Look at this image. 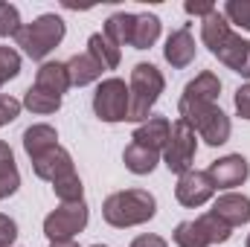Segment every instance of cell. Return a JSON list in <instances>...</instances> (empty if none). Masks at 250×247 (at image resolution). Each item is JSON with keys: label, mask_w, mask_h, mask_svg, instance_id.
I'll return each mask as SVG.
<instances>
[{"label": "cell", "mask_w": 250, "mask_h": 247, "mask_svg": "<svg viewBox=\"0 0 250 247\" xmlns=\"http://www.w3.org/2000/svg\"><path fill=\"white\" fill-rule=\"evenodd\" d=\"M56 145H59V131H56L53 125L38 123V125H29V128L23 131V151L29 154V160L41 157L44 151H50V148H56Z\"/></svg>", "instance_id": "e0dca14e"}, {"label": "cell", "mask_w": 250, "mask_h": 247, "mask_svg": "<svg viewBox=\"0 0 250 247\" xmlns=\"http://www.w3.org/2000/svg\"><path fill=\"white\" fill-rule=\"evenodd\" d=\"M195 151H198V134L189 128V123L175 120V123H172V134H169V143H166V148H163V163H166V169L181 178L184 172L192 169Z\"/></svg>", "instance_id": "52a82bcc"}, {"label": "cell", "mask_w": 250, "mask_h": 247, "mask_svg": "<svg viewBox=\"0 0 250 247\" xmlns=\"http://www.w3.org/2000/svg\"><path fill=\"white\" fill-rule=\"evenodd\" d=\"M21 12L12 3H0V38H15L21 32Z\"/></svg>", "instance_id": "83f0119b"}, {"label": "cell", "mask_w": 250, "mask_h": 247, "mask_svg": "<svg viewBox=\"0 0 250 247\" xmlns=\"http://www.w3.org/2000/svg\"><path fill=\"white\" fill-rule=\"evenodd\" d=\"M131 247H169V242L163 239V236H154V233H143V236H137Z\"/></svg>", "instance_id": "836d02e7"}, {"label": "cell", "mask_w": 250, "mask_h": 247, "mask_svg": "<svg viewBox=\"0 0 250 247\" xmlns=\"http://www.w3.org/2000/svg\"><path fill=\"white\" fill-rule=\"evenodd\" d=\"M21 108H23V102H18L15 96H9V93H0V128L9 123H15L18 117H21Z\"/></svg>", "instance_id": "4dcf8cb0"}, {"label": "cell", "mask_w": 250, "mask_h": 247, "mask_svg": "<svg viewBox=\"0 0 250 247\" xmlns=\"http://www.w3.org/2000/svg\"><path fill=\"white\" fill-rule=\"evenodd\" d=\"M90 209L84 201H73V204H59L47 218H44V236L50 242H67L76 239L84 227H87Z\"/></svg>", "instance_id": "8992f818"}, {"label": "cell", "mask_w": 250, "mask_h": 247, "mask_svg": "<svg viewBox=\"0 0 250 247\" xmlns=\"http://www.w3.org/2000/svg\"><path fill=\"white\" fill-rule=\"evenodd\" d=\"M163 59L172 64L175 70H184L195 62V35L189 26L175 29L169 38H166V47H163Z\"/></svg>", "instance_id": "9a60e30c"}, {"label": "cell", "mask_w": 250, "mask_h": 247, "mask_svg": "<svg viewBox=\"0 0 250 247\" xmlns=\"http://www.w3.org/2000/svg\"><path fill=\"white\" fill-rule=\"evenodd\" d=\"M163 90H166V79H163V73L154 64L148 62L134 64L131 79H128V93H131L128 123H146Z\"/></svg>", "instance_id": "7a4b0ae2"}, {"label": "cell", "mask_w": 250, "mask_h": 247, "mask_svg": "<svg viewBox=\"0 0 250 247\" xmlns=\"http://www.w3.org/2000/svg\"><path fill=\"white\" fill-rule=\"evenodd\" d=\"M32 172H35L41 181L56 184V181H62L67 175H76V166H73L70 151H67L64 145H56V148H50V151H44L41 157L32 160Z\"/></svg>", "instance_id": "8fae6325"}, {"label": "cell", "mask_w": 250, "mask_h": 247, "mask_svg": "<svg viewBox=\"0 0 250 247\" xmlns=\"http://www.w3.org/2000/svg\"><path fill=\"white\" fill-rule=\"evenodd\" d=\"M175 245L178 247H212V239L207 236L201 218H192V221H181L172 233Z\"/></svg>", "instance_id": "484cf974"}, {"label": "cell", "mask_w": 250, "mask_h": 247, "mask_svg": "<svg viewBox=\"0 0 250 247\" xmlns=\"http://www.w3.org/2000/svg\"><path fill=\"white\" fill-rule=\"evenodd\" d=\"M35 84L44 87V90H53L64 96L70 90V76H67V64L64 62H44L35 73Z\"/></svg>", "instance_id": "d6986e66"}, {"label": "cell", "mask_w": 250, "mask_h": 247, "mask_svg": "<svg viewBox=\"0 0 250 247\" xmlns=\"http://www.w3.org/2000/svg\"><path fill=\"white\" fill-rule=\"evenodd\" d=\"M0 201H3V198H0Z\"/></svg>", "instance_id": "f35d334b"}, {"label": "cell", "mask_w": 250, "mask_h": 247, "mask_svg": "<svg viewBox=\"0 0 250 247\" xmlns=\"http://www.w3.org/2000/svg\"><path fill=\"white\" fill-rule=\"evenodd\" d=\"M245 247H250V236H248V242H245Z\"/></svg>", "instance_id": "8d00e7d4"}, {"label": "cell", "mask_w": 250, "mask_h": 247, "mask_svg": "<svg viewBox=\"0 0 250 247\" xmlns=\"http://www.w3.org/2000/svg\"><path fill=\"white\" fill-rule=\"evenodd\" d=\"M184 9H187V15H198V18H207L209 12H215L212 3H192V0L184 3Z\"/></svg>", "instance_id": "e575fe53"}, {"label": "cell", "mask_w": 250, "mask_h": 247, "mask_svg": "<svg viewBox=\"0 0 250 247\" xmlns=\"http://www.w3.org/2000/svg\"><path fill=\"white\" fill-rule=\"evenodd\" d=\"M207 175L212 178L215 189H227L230 192V189H236V186H242L248 181L250 163H248V157H242V154H227V157L212 160Z\"/></svg>", "instance_id": "30bf717a"}, {"label": "cell", "mask_w": 250, "mask_h": 247, "mask_svg": "<svg viewBox=\"0 0 250 247\" xmlns=\"http://www.w3.org/2000/svg\"><path fill=\"white\" fill-rule=\"evenodd\" d=\"M67 64V76H70V87H84V84H93V82H99L102 79V64L96 62L87 50L84 53H76Z\"/></svg>", "instance_id": "2e32d148"}, {"label": "cell", "mask_w": 250, "mask_h": 247, "mask_svg": "<svg viewBox=\"0 0 250 247\" xmlns=\"http://www.w3.org/2000/svg\"><path fill=\"white\" fill-rule=\"evenodd\" d=\"M23 108L32 111V114L47 117V114H56V111L62 108V96L53 93V90H44V87H38V84H29L26 93H23Z\"/></svg>", "instance_id": "603a6c76"}, {"label": "cell", "mask_w": 250, "mask_h": 247, "mask_svg": "<svg viewBox=\"0 0 250 247\" xmlns=\"http://www.w3.org/2000/svg\"><path fill=\"white\" fill-rule=\"evenodd\" d=\"M87 53L102 64V70H117L120 62H123V50H120L111 38H105L102 32H93V35L87 38Z\"/></svg>", "instance_id": "7402d4cb"}, {"label": "cell", "mask_w": 250, "mask_h": 247, "mask_svg": "<svg viewBox=\"0 0 250 247\" xmlns=\"http://www.w3.org/2000/svg\"><path fill=\"white\" fill-rule=\"evenodd\" d=\"M230 32H233V29H230V21H227L224 12H218V9L209 12V15L201 21V41H204V47H207L212 56H215L218 47L230 38Z\"/></svg>", "instance_id": "ac0fdd59"}, {"label": "cell", "mask_w": 250, "mask_h": 247, "mask_svg": "<svg viewBox=\"0 0 250 247\" xmlns=\"http://www.w3.org/2000/svg\"><path fill=\"white\" fill-rule=\"evenodd\" d=\"M215 195V184L207 172H198V169H189L178 178V186H175V198L181 206H189V209H198L204 206L209 198Z\"/></svg>", "instance_id": "9c48e42d"}, {"label": "cell", "mask_w": 250, "mask_h": 247, "mask_svg": "<svg viewBox=\"0 0 250 247\" xmlns=\"http://www.w3.org/2000/svg\"><path fill=\"white\" fill-rule=\"evenodd\" d=\"M123 163L131 175H151L160 163V154L151 151V148H143L137 143H128L123 151Z\"/></svg>", "instance_id": "ffe728a7"}, {"label": "cell", "mask_w": 250, "mask_h": 247, "mask_svg": "<svg viewBox=\"0 0 250 247\" xmlns=\"http://www.w3.org/2000/svg\"><path fill=\"white\" fill-rule=\"evenodd\" d=\"M53 192H56V198H59L62 204L84 201V198H82V195H84V186H82V178H79V175H67L62 181H56V184H53Z\"/></svg>", "instance_id": "4316f807"}, {"label": "cell", "mask_w": 250, "mask_h": 247, "mask_svg": "<svg viewBox=\"0 0 250 247\" xmlns=\"http://www.w3.org/2000/svg\"><path fill=\"white\" fill-rule=\"evenodd\" d=\"M209 212L215 218H221L230 230L233 227H242V224L250 221V198L242 195V192H224V195L215 198V204H212Z\"/></svg>", "instance_id": "7c38bea8"}, {"label": "cell", "mask_w": 250, "mask_h": 247, "mask_svg": "<svg viewBox=\"0 0 250 247\" xmlns=\"http://www.w3.org/2000/svg\"><path fill=\"white\" fill-rule=\"evenodd\" d=\"M189 128L207 143V145H224L227 140H230V131H233V123H230V117L218 108V105H212V108H204L201 114H195L192 120H189Z\"/></svg>", "instance_id": "ba28073f"}, {"label": "cell", "mask_w": 250, "mask_h": 247, "mask_svg": "<svg viewBox=\"0 0 250 247\" xmlns=\"http://www.w3.org/2000/svg\"><path fill=\"white\" fill-rule=\"evenodd\" d=\"M15 239H18V224H15V218H9V215L0 212V247H12Z\"/></svg>", "instance_id": "1f68e13d"}, {"label": "cell", "mask_w": 250, "mask_h": 247, "mask_svg": "<svg viewBox=\"0 0 250 247\" xmlns=\"http://www.w3.org/2000/svg\"><path fill=\"white\" fill-rule=\"evenodd\" d=\"M221 12H224V18L230 23H236V26L250 32V0H227Z\"/></svg>", "instance_id": "f1b7e54d"}, {"label": "cell", "mask_w": 250, "mask_h": 247, "mask_svg": "<svg viewBox=\"0 0 250 247\" xmlns=\"http://www.w3.org/2000/svg\"><path fill=\"white\" fill-rule=\"evenodd\" d=\"M50 247H79L76 239H67V242H50Z\"/></svg>", "instance_id": "d590c367"}, {"label": "cell", "mask_w": 250, "mask_h": 247, "mask_svg": "<svg viewBox=\"0 0 250 247\" xmlns=\"http://www.w3.org/2000/svg\"><path fill=\"white\" fill-rule=\"evenodd\" d=\"M21 73V53L12 47H0V87Z\"/></svg>", "instance_id": "f546056e"}, {"label": "cell", "mask_w": 250, "mask_h": 247, "mask_svg": "<svg viewBox=\"0 0 250 247\" xmlns=\"http://www.w3.org/2000/svg\"><path fill=\"white\" fill-rule=\"evenodd\" d=\"M160 29H163V23H160L157 15H151V12L137 15V21H134V35H131V47H134V50H148V47H154L157 38H160Z\"/></svg>", "instance_id": "44dd1931"}, {"label": "cell", "mask_w": 250, "mask_h": 247, "mask_svg": "<svg viewBox=\"0 0 250 247\" xmlns=\"http://www.w3.org/2000/svg\"><path fill=\"white\" fill-rule=\"evenodd\" d=\"M64 35H67V23L59 15H41L32 23H23L15 41L23 50V56H29L32 62H44L64 41Z\"/></svg>", "instance_id": "3957f363"}, {"label": "cell", "mask_w": 250, "mask_h": 247, "mask_svg": "<svg viewBox=\"0 0 250 247\" xmlns=\"http://www.w3.org/2000/svg\"><path fill=\"white\" fill-rule=\"evenodd\" d=\"M128 105H131V93H128V84L120 76H111V79H102L96 93H93V114L102 120V123H125L128 120Z\"/></svg>", "instance_id": "5b68a950"}, {"label": "cell", "mask_w": 250, "mask_h": 247, "mask_svg": "<svg viewBox=\"0 0 250 247\" xmlns=\"http://www.w3.org/2000/svg\"><path fill=\"white\" fill-rule=\"evenodd\" d=\"M221 96V79L212 73V70H204L198 73L181 93V102H178V120L189 123L195 114H201L204 108H212Z\"/></svg>", "instance_id": "277c9868"}, {"label": "cell", "mask_w": 250, "mask_h": 247, "mask_svg": "<svg viewBox=\"0 0 250 247\" xmlns=\"http://www.w3.org/2000/svg\"><path fill=\"white\" fill-rule=\"evenodd\" d=\"M134 21H137V15H131V12H114V15L105 21V26H102V35H105V38H111V41H114L120 50H123L125 44L131 47Z\"/></svg>", "instance_id": "cb8c5ba5"}, {"label": "cell", "mask_w": 250, "mask_h": 247, "mask_svg": "<svg viewBox=\"0 0 250 247\" xmlns=\"http://www.w3.org/2000/svg\"><path fill=\"white\" fill-rule=\"evenodd\" d=\"M154 212H157V201L148 189H123L108 195L102 204V218L117 230L148 224Z\"/></svg>", "instance_id": "6da1fadb"}, {"label": "cell", "mask_w": 250, "mask_h": 247, "mask_svg": "<svg viewBox=\"0 0 250 247\" xmlns=\"http://www.w3.org/2000/svg\"><path fill=\"white\" fill-rule=\"evenodd\" d=\"M93 247H108V245H93Z\"/></svg>", "instance_id": "74e56055"}, {"label": "cell", "mask_w": 250, "mask_h": 247, "mask_svg": "<svg viewBox=\"0 0 250 247\" xmlns=\"http://www.w3.org/2000/svg\"><path fill=\"white\" fill-rule=\"evenodd\" d=\"M233 105H236V114H239L242 120H248V123H250V84H242V87L236 90Z\"/></svg>", "instance_id": "d6a6232c"}, {"label": "cell", "mask_w": 250, "mask_h": 247, "mask_svg": "<svg viewBox=\"0 0 250 247\" xmlns=\"http://www.w3.org/2000/svg\"><path fill=\"white\" fill-rule=\"evenodd\" d=\"M169 134H172V123L166 117H148L146 123H140L131 134V143L143 145V148H151V151H163L166 143H169Z\"/></svg>", "instance_id": "5bb4252c"}, {"label": "cell", "mask_w": 250, "mask_h": 247, "mask_svg": "<svg viewBox=\"0 0 250 247\" xmlns=\"http://www.w3.org/2000/svg\"><path fill=\"white\" fill-rule=\"evenodd\" d=\"M18 186H21V172L15 166V154H12L9 143L0 140V198L15 195Z\"/></svg>", "instance_id": "d4e9b609"}, {"label": "cell", "mask_w": 250, "mask_h": 247, "mask_svg": "<svg viewBox=\"0 0 250 247\" xmlns=\"http://www.w3.org/2000/svg\"><path fill=\"white\" fill-rule=\"evenodd\" d=\"M215 59L224 67H230L233 73H239L242 79H250V41H245L242 35L230 32V38L218 47Z\"/></svg>", "instance_id": "4fadbf2b"}]
</instances>
